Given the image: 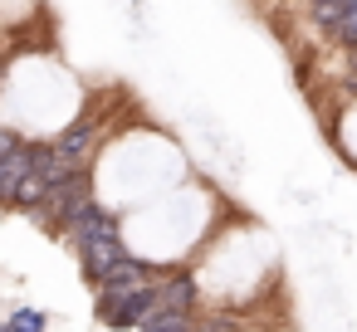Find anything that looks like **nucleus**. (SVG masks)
I'll return each mask as SVG.
<instances>
[{"label":"nucleus","instance_id":"obj_1","mask_svg":"<svg viewBox=\"0 0 357 332\" xmlns=\"http://www.w3.org/2000/svg\"><path fill=\"white\" fill-rule=\"evenodd\" d=\"M64 244L74 249V259H79V269H84V278L93 283V293L103 288V278L128 259V244L118 239V220H113V210H103V205H93L69 235H64Z\"/></svg>","mask_w":357,"mask_h":332},{"label":"nucleus","instance_id":"obj_2","mask_svg":"<svg viewBox=\"0 0 357 332\" xmlns=\"http://www.w3.org/2000/svg\"><path fill=\"white\" fill-rule=\"evenodd\" d=\"M40 157H45L40 142H20L10 157H0V205H15V191H20V181L40 166Z\"/></svg>","mask_w":357,"mask_h":332},{"label":"nucleus","instance_id":"obj_3","mask_svg":"<svg viewBox=\"0 0 357 332\" xmlns=\"http://www.w3.org/2000/svg\"><path fill=\"white\" fill-rule=\"evenodd\" d=\"M98 127H103V118H98V113H84V118H74V122H69V127L50 142V147H54L59 157H69V161H79V166H84L89 147L98 142Z\"/></svg>","mask_w":357,"mask_h":332},{"label":"nucleus","instance_id":"obj_4","mask_svg":"<svg viewBox=\"0 0 357 332\" xmlns=\"http://www.w3.org/2000/svg\"><path fill=\"white\" fill-rule=\"evenodd\" d=\"M157 298H162V308H172V313H196V278H191L186 269L162 274V278H157Z\"/></svg>","mask_w":357,"mask_h":332},{"label":"nucleus","instance_id":"obj_5","mask_svg":"<svg viewBox=\"0 0 357 332\" xmlns=\"http://www.w3.org/2000/svg\"><path fill=\"white\" fill-rule=\"evenodd\" d=\"M196 327V313H172V308H157L137 332H191Z\"/></svg>","mask_w":357,"mask_h":332},{"label":"nucleus","instance_id":"obj_6","mask_svg":"<svg viewBox=\"0 0 357 332\" xmlns=\"http://www.w3.org/2000/svg\"><path fill=\"white\" fill-rule=\"evenodd\" d=\"M328 40L342 45V49H357V0H347V10L337 15V25L328 30Z\"/></svg>","mask_w":357,"mask_h":332},{"label":"nucleus","instance_id":"obj_7","mask_svg":"<svg viewBox=\"0 0 357 332\" xmlns=\"http://www.w3.org/2000/svg\"><path fill=\"white\" fill-rule=\"evenodd\" d=\"M45 322H50L45 308H15V317H10L15 332H45Z\"/></svg>","mask_w":357,"mask_h":332},{"label":"nucleus","instance_id":"obj_8","mask_svg":"<svg viewBox=\"0 0 357 332\" xmlns=\"http://www.w3.org/2000/svg\"><path fill=\"white\" fill-rule=\"evenodd\" d=\"M0 332H15V327H10V322H0Z\"/></svg>","mask_w":357,"mask_h":332},{"label":"nucleus","instance_id":"obj_9","mask_svg":"<svg viewBox=\"0 0 357 332\" xmlns=\"http://www.w3.org/2000/svg\"><path fill=\"white\" fill-rule=\"evenodd\" d=\"M352 69H357V49H352Z\"/></svg>","mask_w":357,"mask_h":332}]
</instances>
